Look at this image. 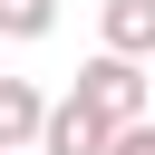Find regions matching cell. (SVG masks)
Instances as JSON below:
<instances>
[{"label": "cell", "instance_id": "7a4b0ae2", "mask_svg": "<svg viewBox=\"0 0 155 155\" xmlns=\"http://www.w3.org/2000/svg\"><path fill=\"white\" fill-rule=\"evenodd\" d=\"M107 136H116V126H107L97 107H78V97H58V107L39 116V155H107Z\"/></svg>", "mask_w": 155, "mask_h": 155}, {"label": "cell", "instance_id": "3957f363", "mask_svg": "<svg viewBox=\"0 0 155 155\" xmlns=\"http://www.w3.org/2000/svg\"><path fill=\"white\" fill-rule=\"evenodd\" d=\"M97 29H107V48L155 58V0H107V10H97Z\"/></svg>", "mask_w": 155, "mask_h": 155}, {"label": "cell", "instance_id": "6da1fadb", "mask_svg": "<svg viewBox=\"0 0 155 155\" xmlns=\"http://www.w3.org/2000/svg\"><path fill=\"white\" fill-rule=\"evenodd\" d=\"M78 107H97L107 126H136L145 116V58H126V48H97L87 68H78V87H68Z\"/></svg>", "mask_w": 155, "mask_h": 155}, {"label": "cell", "instance_id": "52a82bcc", "mask_svg": "<svg viewBox=\"0 0 155 155\" xmlns=\"http://www.w3.org/2000/svg\"><path fill=\"white\" fill-rule=\"evenodd\" d=\"M0 155H29V145H0Z\"/></svg>", "mask_w": 155, "mask_h": 155}, {"label": "cell", "instance_id": "8992f818", "mask_svg": "<svg viewBox=\"0 0 155 155\" xmlns=\"http://www.w3.org/2000/svg\"><path fill=\"white\" fill-rule=\"evenodd\" d=\"M107 155H155V116H136V126H116V136H107Z\"/></svg>", "mask_w": 155, "mask_h": 155}, {"label": "cell", "instance_id": "5b68a950", "mask_svg": "<svg viewBox=\"0 0 155 155\" xmlns=\"http://www.w3.org/2000/svg\"><path fill=\"white\" fill-rule=\"evenodd\" d=\"M58 29V0H0V39H48Z\"/></svg>", "mask_w": 155, "mask_h": 155}, {"label": "cell", "instance_id": "277c9868", "mask_svg": "<svg viewBox=\"0 0 155 155\" xmlns=\"http://www.w3.org/2000/svg\"><path fill=\"white\" fill-rule=\"evenodd\" d=\"M39 116H48V97L29 78H0V145H39Z\"/></svg>", "mask_w": 155, "mask_h": 155}]
</instances>
